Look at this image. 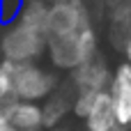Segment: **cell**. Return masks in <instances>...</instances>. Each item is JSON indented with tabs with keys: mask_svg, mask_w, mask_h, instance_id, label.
Segmentation results:
<instances>
[{
	"mask_svg": "<svg viewBox=\"0 0 131 131\" xmlns=\"http://www.w3.org/2000/svg\"><path fill=\"white\" fill-rule=\"evenodd\" d=\"M108 94H111L113 111H115L120 129L122 131L131 129V67L127 62H120L113 69Z\"/></svg>",
	"mask_w": 131,
	"mask_h": 131,
	"instance_id": "5b68a950",
	"label": "cell"
},
{
	"mask_svg": "<svg viewBox=\"0 0 131 131\" xmlns=\"http://www.w3.org/2000/svg\"><path fill=\"white\" fill-rule=\"evenodd\" d=\"M5 117L16 131H41L44 129V115H41V104H30V101H18L9 99L7 104L0 106Z\"/></svg>",
	"mask_w": 131,
	"mask_h": 131,
	"instance_id": "8992f818",
	"label": "cell"
},
{
	"mask_svg": "<svg viewBox=\"0 0 131 131\" xmlns=\"http://www.w3.org/2000/svg\"><path fill=\"white\" fill-rule=\"evenodd\" d=\"M0 131H16L12 124H9V120L5 117V113H2V108H0Z\"/></svg>",
	"mask_w": 131,
	"mask_h": 131,
	"instance_id": "7c38bea8",
	"label": "cell"
},
{
	"mask_svg": "<svg viewBox=\"0 0 131 131\" xmlns=\"http://www.w3.org/2000/svg\"><path fill=\"white\" fill-rule=\"evenodd\" d=\"M97 94H99V92H78V94H74V101H71V115L78 117V120H85L88 113H90L92 106H94Z\"/></svg>",
	"mask_w": 131,
	"mask_h": 131,
	"instance_id": "9c48e42d",
	"label": "cell"
},
{
	"mask_svg": "<svg viewBox=\"0 0 131 131\" xmlns=\"http://www.w3.org/2000/svg\"><path fill=\"white\" fill-rule=\"evenodd\" d=\"M23 2L25 0H0V25H12L18 16H21V9H23Z\"/></svg>",
	"mask_w": 131,
	"mask_h": 131,
	"instance_id": "8fae6325",
	"label": "cell"
},
{
	"mask_svg": "<svg viewBox=\"0 0 131 131\" xmlns=\"http://www.w3.org/2000/svg\"><path fill=\"white\" fill-rule=\"evenodd\" d=\"M71 101H74V92L67 88H60L55 94H51L44 104H41V115H44V127L46 129H55L64 122V117L71 113Z\"/></svg>",
	"mask_w": 131,
	"mask_h": 131,
	"instance_id": "ba28073f",
	"label": "cell"
},
{
	"mask_svg": "<svg viewBox=\"0 0 131 131\" xmlns=\"http://www.w3.org/2000/svg\"><path fill=\"white\" fill-rule=\"evenodd\" d=\"M122 51H124V62L131 67V37L124 41V46H122Z\"/></svg>",
	"mask_w": 131,
	"mask_h": 131,
	"instance_id": "4fadbf2b",
	"label": "cell"
},
{
	"mask_svg": "<svg viewBox=\"0 0 131 131\" xmlns=\"http://www.w3.org/2000/svg\"><path fill=\"white\" fill-rule=\"evenodd\" d=\"M12 85H14V99L44 104L51 94L60 90V78H58V71L39 62H28V64H14Z\"/></svg>",
	"mask_w": 131,
	"mask_h": 131,
	"instance_id": "7a4b0ae2",
	"label": "cell"
},
{
	"mask_svg": "<svg viewBox=\"0 0 131 131\" xmlns=\"http://www.w3.org/2000/svg\"><path fill=\"white\" fill-rule=\"evenodd\" d=\"M113 78V69L108 67V62L101 55H94L92 60H88L85 64H81L78 69H74L69 74V83H71V92H104L108 90Z\"/></svg>",
	"mask_w": 131,
	"mask_h": 131,
	"instance_id": "277c9868",
	"label": "cell"
},
{
	"mask_svg": "<svg viewBox=\"0 0 131 131\" xmlns=\"http://www.w3.org/2000/svg\"><path fill=\"white\" fill-rule=\"evenodd\" d=\"M12 69L14 64L0 60V106L14 99V85H12Z\"/></svg>",
	"mask_w": 131,
	"mask_h": 131,
	"instance_id": "30bf717a",
	"label": "cell"
},
{
	"mask_svg": "<svg viewBox=\"0 0 131 131\" xmlns=\"http://www.w3.org/2000/svg\"><path fill=\"white\" fill-rule=\"evenodd\" d=\"M46 55V32L30 28L21 21L0 30V60L9 64L39 62Z\"/></svg>",
	"mask_w": 131,
	"mask_h": 131,
	"instance_id": "6da1fadb",
	"label": "cell"
},
{
	"mask_svg": "<svg viewBox=\"0 0 131 131\" xmlns=\"http://www.w3.org/2000/svg\"><path fill=\"white\" fill-rule=\"evenodd\" d=\"M58 131H64V129H60V127H58Z\"/></svg>",
	"mask_w": 131,
	"mask_h": 131,
	"instance_id": "5bb4252c",
	"label": "cell"
},
{
	"mask_svg": "<svg viewBox=\"0 0 131 131\" xmlns=\"http://www.w3.org/2000/svg\"><path fill=\"white\" fill-rule=\"evenodd\" d=\"M92 25V14L85 0H55L48 7L46 41H58L85 32Z\"/></svg>",
	"mask_w": 131,
	"mask_h": 131,
	"instance_id": "3957f363",
	"label": "cell"
},
{
	"mask_svg": "<svg viewBox=\"0 0 131 131\" xmlns=\"http://www.w3.org/2000/svg\"><path fill=\"white\" fill-rule=\"evenodd\" d=\"M83 122H85V131H122L120 124H117V117H115L108 90L97 94L94 106H92V111L88 113V117Z\"/></svg>",
	"mask_w": 131,
	"mask_h": 131,
	"instance_id": "52a82bcc",
	"label": "cell"
}]
</instances>
